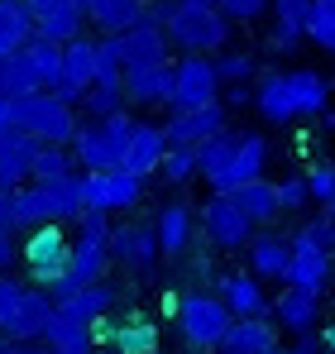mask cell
<instances>
[{"mask_svg": "<svg viewBox=\"0 0 335 354\" xmlns=\"http://www.w3.org/2000/svg\"><path fill=\"white\" fill-rule=\"evenodd\" d=\"M154 230L163 239V254H187L197 221H192V211L182 201H168V206H159V216H154Z\"/></svg>", "mask_w": 335, "mask_h": 354, "instance_id": "30", "label": "cell"}, {"mask_svg": "<svg viewBox=\"0 0 335 354\" xmlns=\"http://www.w3.org/2000/svg\"><path fill=\"white\" fill-rule=\"evenodd\" d=\"M273 311H278V326H282V330H292V335H311V330H316V321H321V297L287 288L282 297H273Z\"/></svg>", "mask_w": 335, "mask_h": 354, "instance_id": "26", "label": "cell"}, {"mask_svg": "<svg viewBox=\"0 0 335 354\" xmlns=\"http://www.w3.org/2000/svg\"><path fill=\"white\" fill-rule=\"evenodd\" d=\"M225 82L221 67L211 53H187L177 62V91H172V111H192V106H206V101H221Z\"/></svg>", "mask_w": 335, "mask_h": 354, "instance_id": "11", "label": "cell"}, {"mask_svg": "<svg viewBox=\"0 0 335 354\" xmlns=\"http://www.w3.org/2000/svg\"><path fill=\"white\" fill-rule=\"evenodd\" d=\"M125 86H106V82H96L87 96H82V111H87V120H106L115 115V111H125Z\"/></svg>", "mask_w": 335, "mask_h": 354, "instance_id": "37", "label": "cell"}, {"mask_svg": "<svg viewBox=\"0 0 335 354\" xmlns=\"http://www.w3.org/2000/svg\"><path fill=\"white\" fill-rule=\"evenodd\" d=\"M287 354H321V350H311V345H297V350H287Z\"/></svg>", "mask_w": 335, "mask_h": 354, "instance_id": "53", "label": "cell"}, {"mask_svg": "<svg viewBox=\"0 0 335 354\" xmlns=\"http://www.w3.org/2000/svg\"><path fill=\"white\" fill-rule=\"evenodd\" d=\"M44 345L57 350V354H91L96 326H87V321H77V316H67V311H53V321H48V330H44Z\"/></svg>", "mask_w": 335, "mask_h": 354, "instance_id": "27", "label": "cell"}, {"mask_svg": "<svg viewBox=\"0 0 335 354\" xmlns=\"http://www.w3.org/2000/svg\"><path fill=\"white\" fill-rule=\"evenodd\" d=\"M77 106L62 101L57 91H34V96H19V129H29L34 139L44 144H72L77 134Z\"/></svg>", "mask_w": 335, "mask_h": 354, "instance_id": "6", "label": "cell"}, {"mask_svg": "<svg viewBox=\"0 0 335 354\" xmlns=\"http://www.w3.org/2000/svg\"><path fill=\"white\" fill-rule=\"evenodd\" d=\"M168 158V134L163 124H149V120H134V134H129V149H125V168L139 177H154Z\"/></svg>", "mask_w": 335, "mask_h": 354, "instance_id": "19", "label": "cell"}, {"mask_svg": "<svg viewBox=\"0 0 335 354\" xmlns=\"http://www.w3.org/2000/svg\"><path fill=\"white\" fill-rule=\"evenodd\" d=\"M57 301L48 297V288H29L10 273H0V340H44L48 321H53Z\"/></svg>", "mask_w": 335, "mask_h": 354, "instance_id": "2", "label": "cell"}, {"mask_svg": "<svg viewBox=\"0 0 335 354\" xmlns=\"http://www.w3.org/2000/svg\"><path fill=\"white\" fill-rule=\"evenodd\" d=\"M249 254V273H259L264 283H282L287 288V268H292V239L282 235H254V244L244 249Z\"/></svg>", "mask_w": 335, "mask_h": 354, "instance_id": "23", "label": "cell"}, {"mask_svg": "<svg viewBox=\"0 0 335 354\" xmlns=\"http://www.w3.org/2000/svg\"><path fill=\"white\" fill-rule=\"evenodd\" d=\"M278 196H282V211H302V206L311 201V182H307V173H287L278 182Z\"/></svg>", "mask_w": 335, "mask_h": 354, "instance_id": "44", "label": "cell"}, {"mask_svg": "<svg viewBox=\"0 0 335 354\" xmlns=\"http://www.w3.org/2000/svg\"><path fill=\"white\" fill-rule=\"evenodd\" d=\"M307 44H316V48H335V0H316L311 5V15H307Z\"/></svg>", "mask_w": 335, "mask_h": 354, "instance_id": "38", "label": "cell"}, {"mask_svg": "<svg viewBox=\"0 0 335 354\" xmlns=\"http://www.w3.org/2000/svg\"><path fill=\"white\" fill-rule=\"evenodd\" d=\"M235 201H239V211L254 221V225H269V221H278V211H282V196H278V182H244L239 192H230Z\"/></svg>", "mask_w": 335, "mask_h": 354, "instance_id": "31", "label": "cell"}, {"mask_svg": "<svg viewBox=\"0 0 335 354\" xmlns=\"http://www.w3.org/2000/svg\"><path fill=\"white\" fill-rule=\"evenodd\" d=\"M221 101L230 106V111H235V106H254V91H249V82H239V86H225Z\"/></svg>", "mask_w": 335, "mask_h": 354, "instance_id": "48", "label": "cell"}, {"mask_svg": "<svg viewBox=\"0 0 335 354\" xmlns=\"http://www.w3.org/2000/svg\"><path fill=\"white\" fill-rule=\"evenodd\" d=\"M168 48H172V39H168V24L149 10L139 24H129L125 34H120V53H125V67H149V62H168Z\"/></svg>", "mask_w": 335, "mask_h": 354, "instance_id": "15", "label": "cell"}, {"mask_svg": "<svg viewBox=\"0 0 335 354\" xmlns=\"http://www.w3.org/2000/svg\"><path fill=\"white\" fill-rule=\"evenodd\" d=\"M0 354H29L24 340H0Z\"/></svg>", "mask_w": 335, "mask_h": 354, "instance_id": "50", "label": "cell"}, {"mask_svg": "<svg viewBox=\"0 0 335 354\" xmlns=\"http://www.w3.org/2000/svg\"><path fill=\"white\" fill-rule=\"evenodd\" d=\"M254 111L269 124H292V120H321L331 111V77L316 67H287V72H264L254 86Z\"/></svg>", "mask_w": 335, "mask_h": 354, "instance_id": "1", "label": "cell"}, {"mask_svg": "<svg viewBox=\"0 0 335 354\" xmlns=\"http://www.w3.org/2000/svg\"><path fill=\"white\" fill-rule=\"evenodd\" d=\"M307 182H311V201L326 206V211H335V163H316V168L307 173Z\"/></svg>", "mask_w": 335, "mask_h": 354, "instance_id": "43", "label": "cell"}, {"mask_svg": "<svg viewBox=\"0 0 335 354\" xmlns=\"http://www.w3.org/2000/svg\"><path fill=\"white\" fill-rule=\"evenodd\" d=\"M57 5H67V0H29V10H34V19H39V15H53Z\"/></svg>", "mask_w": 335, "mask_h": 354, "instance_id": "49", "label": "cell"}, {"mask_svg": "<svg viewBox=\"0 0 335 354\" xmlns=\"http://www.w3.org/2000/svg\"><path fill=\"white\" fill-rule=\"evenodd\" d=\"M331 58H335V48H331Z\"/></svg>", "mask_w": 335, "mask_h": 354, "instance_id": "58", "label": "cell"}, {"mask_svg": "<svg viewBox=\"0 0 335 354\" xmlns=\"http://www.w3.org/2000/svg\"><path fill=\"white\" fill-rule=\"evenodd\" d=\"M149 15V5L144 0H91V10H87V19L101 29V34H111V39H120L129 24H139Z\"/></svg>", "mask_w": 335, "mask_h": 354, "instance_id": "29", "label": "cell"}, {"mask_svg": "<svg viewBox=\"0 0 335 354\" xmlns=\"http://www.w3.org/2000/svg\"><path fill=\"white\" fill-rule=\"evenodd\" d=\"M82 24H87V10H82L77 0H67V5H57L53 15H39V34H34V39L72 44V39H82Z\"/></svg>", "mask_w": 335, "mask_h": 354, "instance_id": "34", "label": "cell"}, {"mask_svg": "<svg viewBox=\"0 0 335 354\" xmlns=\"http://www.w3.org/2000/svg\"><path fill=\"white\" fill-rule=\"evenodd\" d=\"M239 134L244 129H221L216 139H206V144H197V158H201V177H216L230 163V153H235V144H239Z\"/></svg>", "mask_w": 335, "mask_h": 354, "instance_id": "36", "label": "cell"}, {"mask_svg": "<svg viewBox=\"0 0 335 354\" xmlns=\"http://www.w3.org/2000/svg\"><path fill=\"white\" fill-rule=\"evenodd\" d=\"M326 350L335 354V326H331V330H326Z\"/></svg>", "mask_w": 335, "mask_h": 354, "instance_id": "51", "label": "cell"}, {"mask_svg": "<svg viewBox=\"0 0 335 354\" xmlns=\"http://www.w3.org/2000/svg\"><path fill=\"white\" fill-rule=\"evenodd\" d=\"M321 120H326V129H335V111H326V115H321Z\"/></svg>", "mask_w": 335, "mask_h": 354, "instance_id": "55", "label": "cell"}, {"mask_svg": "<svg viewBox=\"0 0 335 354\" xmlns=\"http://www.w3.org/2000/svg\"><path fill=\"white\" fill-rule=\"evenodd\" d=\"M111 254L129 278H149L159 268V259H163V239H159L154 225L125 221V225H115V235H111Z\"/></svg>", "mask_w": 335, "mask_h": 354, "instance_id": "9", "label": "cell"}, {"mask_svg": "<svg viewBox=\"0 0 335 354\" xmlns=\"http://www.w3.org/2000/svg\"><path fill=\"white\" fill-rule=\"evenodd\" d=\"M129 134H134V120L125 115V111H115V115H106V120H82L77 134H72L77 168H82V173H111V168H125Z\"/></svg>", "mask_w": 335, "mask_h": 354, "instance_id": "4", "label": "cell"}, {"mask_svg": "<svg viewBox=\"0 0 335 354\" xmlns=\"http://www.w3.org/2000/svg\"><path fill=\"white\" fill-rule=\"evenodd\" d=\"M67 259H72V239L57 230V221L29 230V239H24V263H29V273H34L39 288H48L53 278L67 273Z\"/></svg>", "mask_w": 335, "mask_h": 354, "instance_id": "12", "label": "cell"}, {"mask_svg": "<svg viewBox=\"0 0 335 354\" xmlns=\"http://www.w3.org/2000/svg\"><path fill=\"white\" fill-rule=\"evenodd\" d=\"M77 5H82V10H91V0H77Z\"/></svg>", "mask_w": 335, "mask_h": 354, "instance_id": "56", "label": "cell"}, {"mask_svg": "<svg viewBox=\"0 0 335 354\" xmlns=\"http://www.w3.org/2000/svg\"><path fill=\"white\" fill-rule=\"evenodd\" d=\"M177 335L192 345V350H221V340L230 335V326H235V311L225 306L221 292H187L177 301Z\"/></svg>", "mask_w": 335, "mask_h": 354, "instance_id": "5", "label": "cell"}, {"mask_svg": "<svg viewBox=\"0 0 335 354\" xmlns=\"http://www.w3.org/2000/svg\"><path fill=\"white\" fill-rule=\"evenodd\" d=\"M172 5H216V0H172Z\"/></svg>", "mask_w": 335, "mask_h": 354, "instance_id": "54", "label": "cell"}, {"mask_svg": "<svg viewBox=\"0 0 335 354\" xmlns=\"http://www.w3.org/2000/svg\"><path fill=\"white\" fill-rule=\"evenodd\" d=\"M216 292L225 297V306L235 316H269V306H273L259 273H225V278H216Z\"/></svg>", "mask_w": 335, "mask_h": 354, "instance_id": "21", "label": "cell"}, {"mask_svg": "<svg viewBox=\"0 0 335 354\" xmlns=\"http://www.w3.org/2000/svg\"><path fill=\"white\" fill-rule=\"evenodd\" d=\"M335 249H311V244H292V268H287V288L297 292H316L326 297L331 288V273H335Z\"/></svg>", "mask_w": 335, "mask_h": 354, "instance_id": "18", "label": "cell"}, {"mask_svg": "<svg viewBox=\"0 0 335 354\" xmlns=\"http://www.w3.org/2000/svg\"><path fill=\"white\" fill-rule=\"evenodd\" d=\"M82 201L87 211H134L144 201V177L129 168H111V173H82Z\"/></svg>", "mask_w": 335, "mask_h": 354, "instance_id": "8", "label": "cell"}, {"mask_svg": "<svg viewBox=\"0 0 335 354\" xmlns=\"http://www.w3.org/2000/svg\"><path fill=\"white\" fill-rule=\"evenodd\" d=\"M264 163H269V139L254 134V129H244L239 144H235V153H230V163L216 177H206V187L211 192H239L244 182H259L264 177Z\"/></svg>", "mask_w": 335, "mask_h": 354, "instance_id": "13", "label": "cell"}, {"mask_svg": "<svg viewBox=\"0 0 335 354\" xmlns=\"http://www.w3.org/2000/svg\"><path fill=\"white\" fill-rule=\"evenodd\" d=\"M0 91L5 96H34V91H44V77H39V67L29 58V48L0 58Z\"/></svg>", "mask_w": 335, "mask_h": 354, "instance_id": "32", "label": "cell"}, {"mask_svg": "<svg viewBox=\"0 0 335 354\" xmlns=\"http://www.w3.org/2000/svg\"><path fill=\"white\" fill-rule=\"evenodd\" d=\"M163 182L168 187H187L192 177L201 173V158H197V149H168V158H163Z\"/></svg>", "mask_w": 335, "mask_h": 354, "instance_id": "40", "label": "cell"}, {"mask_svg": "<svg viewBox=\"0 0 335 354\" xmlns=\"http://www.w3.org/2000/svg\"><path fill=\"white\" fill-rule=\"evenodd\" d=\"M216 5H221L235 24H254L264 10H273V0H216Z\"/></svg>", "mask_w": 335, "mask_h": 354, "instance_id": "45", "label": "cell"}, {"mask_svg": "<svg viewBox=\"0 0 335 354\" xmlns=\"http://www.w3.org/2000/svg\"><path fill=\"white\" fill-rule=\"evenodd\" d=\"M115 301H120V292H115L111 283L101 278V283H87L77 297H67L57 311H67V316H77V321H87V326H96V321H106L115 311Z\"/></svg>", "mask_w": 335, "mask_h": 354, "instance_id": "28", "label": "cell"}, {"mask_svg": "<svg viewBox=\"0 0 335 354\" xmlns=\"http://www.w3.org/2000/svg\"><path fill=\"white\" fill-rule=\"evenodd\" d=\"M216 67H221V82L225 86H239V82H249L254 77V53H244V48H225V53H216Z\"/></svg>", "mask_w": 335, "mask_h": 354, "instance_id": "41", "label": "cell"}, {"mask_svg": "<svg viewBox=\"0 0 335 354\" xmlns=\"http://www.w3.org/2000/svg\"><path fill=\"white\" fill-rule=\"evenodd\" d=\"M44 139H34L29 129H0V187L15 192L24 182H34V158H39Z\"/></svg>", "mask_w": 335, "mask_h": 354, "instance_id": "16", "label": "cell"}, {"mask_svg": "<svg viewBox=\"0 0 335 354\" xmlns=\"http://www.w3.org/2000/svg\"><path fill=\"white\" fill-rule=\"evenodd\" d=\"M15 259H24V249L15 244V225H0V273H10Z\"/></svg>", "mask_w": 335, "mask_h": 354, "instance_id": "46", "label": "cell"}, {"mask_svg": "<svg viewBox=\"0 0 335 354\" xmlns=\"http://www.w3.org/2000/svg\"><path fill=\"white\" fill-rule=\"evenodd\" d=\"M96 86V39H72V44H62V82H57L53 91L62 101H72V106H82V96Z\"/></svg>", "mask_w": 335, "mask_h": 354, "instance_id": "14", "label": "cell"}, {"mask_svg": "<svg viewBox=\"0 0 335 354\" xmlns=\"http://www.w3.org/2000/svg\"><path fill=\"white\" fill-rule=\"evenodd\" d=\"M0 129H19V96L0 91Z\"/></svg>", "mask_w": 335, "mask_h": 354, "instance_id": "47", "label": "cell"}, {"mask_svg": "<svg viewBox=\"0 0 335 354\" xmlns=\"http://www.w3.org/2000/svg\"><path fill=\"white\" fill-rule=\"evenodd\" d=\"M96 340H111L115 354H154L159 350V326L144 321V316H125L115 330H106V326L96 321Z\"/></svg>", "mask_w": 335, "mask_h": 354, "instance_id": "25", "label": "cell"}, {"mask_svg": "<svg viewBox=\"0 0 335 354\" xmlns=\"http://www.w3.org/2000/svg\"><path fill=\"white\" fill-rule=\"evenodd\" d=\"M39 34V19L29 10V0H0V58L29 48Z\"/></svg>", "mask_w": 335, "mask_h": 354, "instance_id": "24", "label": "cell"}, {"mask_svg": "<svg viewBox=\"0 0 335 354\" xmlns=\"http://www.w3.org/2000/svg\"><path fill=\"white\" fill-rule=\"evenodd\" d=\"M29 354H57V350H48V345H29Z\"/></svg>", "mask_w": 335, "mask_h": 354, "instance_id": "52", "label": "cell"}, {"mask_svg": "<svg viewBox=\"0 0 335 354\" xmlns=\"http://www.w3.org/2000/svg\"><path fill=\"white\" fill-rule=\"evenodd\" d=\"M111 354H115V350H111Z\"/></svg>", "mask_w": 335, "mask_h": 354, "instance_id": "59", "label": "cell"}, {"mask_svg": "<svg viewBox=\"0 0 335 354\" xmlns=\"http://www.w3.org/2000/svg\"><path fill=\"white\" fill-rule=\"evenodd\" d=\"M201 230H206V239H211L216 249L239 254V249L254 244V230H259V225L239 211V201H235L230 192H211L206 206H201Z\"/></svg>", "mask_w": 335, "mask_h": 354, "instance_id": "7", "label": "cell"}, {"mask_svg": "<svg viewBox=\"0 0 335 354\" xmlns=\"http://www.w3.org/2000/svg\"><path fill=\"white\" fill-rule=\"evenodd\" d=\"M77 173V153L72 144H44L39 158H34V182H57V177Z\"/></svg>", "mask_w": 335, "mask_h": 354, "instance_id": "35", "label": "cell"}, {"mask_svg": "<svg viewBox=\"0 0 335 354\" xmlns=\"http://www.w3.org/2000/svg\"><path fill=\"white\" fill-rule=\"evenodd\" d=\"M221 129H230V106L225 101H206V106H192V111H172L163 120L168 149H197V144L216 139Z\"/></svg>", "mask_w": 335, "mask_h": 354, "instance_id": "10", "label": "cell"}, {"mask_svg": "<svg viewBox=\"0 0 335 354\" xmlns=\"http://www.w3.org/2000/svg\"><path fill=\"white\" fill-rule=\"evenodd\" d=\"M29 58L39 67V77H44V91H53L57 82H62V44H48V39H34L29 44Z\"/></svg>", "mask_w": 335, "mask_h": 354, "instance_id": "39", "label": "cell"}, {"mask_svg": "<svg viewBox=\"0 0 335 354\" xmlns=\"http://www.w3.org/2000/svg\"><path fill=\"white\" fill-rule=\"evenodd\" d=\"M269 350H278V326L269 316H235V326L216 354H269Z\"/></svg>", "mask_w": 335, "mask_h": 354, "instance_id": "22", "label": "cell"}, {"mask_svg": "<svg viewBox=\"0 0 335 354\" xmlns=\"http://www.w3.org/2000/svg\"><path fill=\"white\" fill-rule=\"evenodd\" d=\"M172 91H177V62L125 67V96H129V106H172Z\"/></svg>", "mask_w": 335, "mask_h": 354, "instance_id": "17", "label": "cell"}, {"mask_svg": "<svg viewBox=\"0 0 335 354\" xmlns=\"http://www.w3.org/2000/svg\"><path fill=\"white\" fill-rule=\"evenodd\" d=\"M10 221H15V230L19 225H53V216H48V196H44V187L39 182H24V187H15L10 192Z\"/></svg>", "mask_w": 335, "mask_h": 354, "instance_id": "33", "label": "cell"}, {"mask_svg": "<svg viewBox=\"0 0 335 354\" xmlns=\"http://www.w3.org/2000/svg\"><path fill=\"white\" fill-rule=\"evenodd\" d=\"M292 244H311V249H335V216H316V221H302V230L292 235Z\"/></svg>", "mask_w": 335, "mask_h": 354, "instance_id": "42", "label": "cell"}, {"mask_svg": "<svg viewBox=\"0 0 335 354\" xmlns=\"http://www.w3.org/2000/svg\"><path fill=\"white\" fill-rule=\"evenodd\" d=\"M168 39L182 53H225L230 48V29L235 19L225 15L221 5H168Z\"/></svg>", "mask_w": 335, "mask_h": 354, "instance_id": "3", "label": "cell"}, {"mask_svg": "<svg viewBox=\"0 0 335 354\" xmlns=\"http://www.w3.org/2000/svg\"><path fill=\"white\" fill-rule=\"evenodd\" d=\"M311 5L316 0H273V34H269L273 53L292 58L307 44V15H311Z\"/></svg>", "mask_w": 335, "mask_h": 354, "instance_id": "20", "label": "cell"}, {"mask_svg": "<svg viewBox=\"0 0 335 354\" xmlns=\"http://www.w3.org/2000/svg\"><path fill=\"white\" fill-rule=\"evenodd\" d=\"M269 354H287V350H269Z\"/></svg>", "mask_w": 335, "mask_h": 354, "instance_id": "57", "label": "cell"}]
</instances>
